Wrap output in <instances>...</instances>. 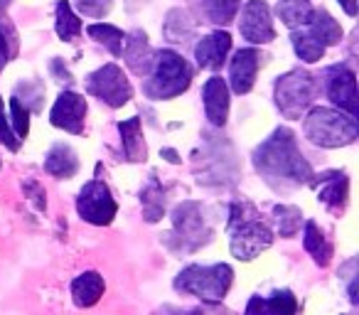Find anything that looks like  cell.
I'll list each match as a JSON object with an SVG mask.
<instances>
[{
    "instance_id": "15",
    "label": "cell",
    "mask_w": 359,
    "mask_h": 315,
    "mask_svg": "<svg viewBox=\"0 0 359 315\" xmlns=\"http://www.w3.org/2000/svg\"><path fill=\"white\" fill-rule=\"evenodd\" d=\"M231 50V35L229 32H212V35L202 37L195 47V60L197 67L202 69H219L222 65L226 62V55Z\"/></svg>"
},
{
    "instance_id": "36",
    "label": "cell",
    "mask_w": 359,
    "mask_h": 315,
    "mask_svg": "<svg viewBox=\"0 0 359 315\" xmlns=\"http://www.w3.org/2000/svg\"><path fill=\"white\" fill-rule=\"evenodd\" d=\"M244 315H276L273 305H271L269 298H261V295H254L246 305V313Z\"/></svg>"
},
{
    "instance_id": "4",
    "label": "cell",
    "mask_w": 359,
    "mask_h": 315,
    "mask_svg": "<svg viewBox=\"0 0 359 315\" xmlns=\"http://www.w3.org/2000/svg\"><path fill=\"white\" fill-rule=\"evenodd\" d=\"M303 133L313 145L320 148H342V145L354 143L359 128L357 119L344 111L337 109H325V106H315L303 121Z\"/></svg>"
},
{
    "instance_id": "35",
    "label": "cell",
    "mask_w": 359,
    "mask_h": 315,
    "mask_svg": "<svg viewBox=\"0 0 359 315\" xmlns=\"http://www.w3.org/2000/svg\"><path fill=\"white\" fill-rule=\"evenodd\" d=\"M215 305L217 303H205L202 308H195V310H182V308H172V305H165V308H160L155 315H210L217 310Z\"/></svg>"
},
{
    "instance_id": "23",
    "label": "cell",
    "mask_w": 359,
    "mask_h": 315,
    "mask_svg": "<svg viewBox=\"0 0 359 315\" xmlns=\"http://www.w3.org/2000/svg\"><path fill=\"white\" fill-rule=\"evenodd\" d=\"M278 15L290 30H298V27L308 25L310 15H313V6L308 0H280Z\"/></svg>"
},
{
    "instance_id": "16",
    "label": "cell",
    "mask_w": 359,
    "mask_h": 315,
    "mask_svg": "<svg viewBox=\"0 0 359 315\" xmlns=\"http://www.w3.org/2000/svg\"><path fill=\"white\" fill-rule=\"evenodd\" d=\"M202 99H205V114L212 126H224L226 116H229V86L222 76H212L207 79L205 89H202Z\"/></svg>"
},
{
    "instance_id": "10",
    "label": "cell",
    "mask_w": 359,
    "mask_h": 315,
    "mask_svg": "<svg viewBox=\"0 0 359 315\" xmlns=\"http://www.w3.org/2000/svg\"><path fill=\"white\" fill-rule=\"evenodd\" d=\"M239 32L244 40L251 45H266V42L276 40L273 20H271V11L264 0H249L241 13Z\"/></svg>"
},
{
    "instance_id": "32",
    "label": "cell",
    "mask_w": 359,
    "mask_h": 315,
    "mask_svg": "<svg viewBox=\"0 0 359 315\" xmlns=\"http://www.w3.org/2000/svg\"><path fill=\"white\" fill-rule=\"evenodd\" d=\"M269 300L273 305L276 315H298V298L290 290H276Z\"/></svg>"
},
{
    "instance_id": "26",
    "label": "cell",
    "mask_w": 359,
    "mask_h": 315,
    "mask_svg": "<svg viewBox=\"0 0 359 315\" xmlns=\"http://www.w3.org/2000/svg\"><path fill=\"white\" fill-rule=\"evenodd\" d=\"M140 202H143V215L148 222H158L160 217H163L165 212V190L163 185H160L158 180H150V185L143 190V195H140Z\"/></svg>"
},
{
    "instance_id": "25",
    "label": "cell",
    "mask_w": 359,
    "mask_h": 315,
    "mask_svg": "<svg viewBox=\"0 0 359 315\" xmlns=\"http://www.w3.org/2000/svg\"><path fill=\"white\" fill-rule=\"evenodd\" d=\"M86 32H89V37H94L96 42H101L114 57H121L123 42H126L123 30H118V27H114V25H106V22H99V25L86 27Z\"/></svg>"
},
{
    "instance_id": "2",
    "label": "cell",
    "mask_w": 359,
    "mask_h": 315,
    "mask_svg": "<svg viewBox=\"0 0 359 315\" xmlns=\"http://www.w3.org/2000/svg\"><path fill=\"white\" fill-rule=\"evenodd\" d=\"M231 254L239 261H251L273 244V232L264 224L249 202H234L229 215Z\"/></svg>"
},
{
    "instance_id": "37",
    "label": "cell",
    "mask_w": 359,
    "mask_h": 315,
    "mask_svg": "<svg viewBox=\"0 0 359 315\" xmlns=\"http://www.w3.org/2000/svg\"><path fill=\"white\" fill-rule=\"evenodd\" d=\"M11 62V50H8V42L0 35V72L6 69V65Z\"/></svg>"
},
{
    "instance_id": "40",
    "label": "cell",
    "mask_w": 359,
    "mask_h": 315,
    "mask_svg": "<svg viewBox=\"0 0 359 315\" xmlns=\"http://www.w3.org/2000/svg\"><path fill=\"white\" fill-rule=\"evenodd\" d=\"M8 3H11V0H0V8H3V11H6V6Z\"/></svg>"
},
{
    "instance_id": "22",
    "label": "cell",
    "mask_w": 359,
    "mask_h": 315,
    "mask_svg": "<svg viewBox=\"0 0 359 315\" xmlns=\"http://www.w3.org/2000/svg\"><path fill=\"white\" fill-rule=\"evenodd\" d=\"M303 246L310 256L315 259L318 266H327L330 259H332V244L325 239L323 229L315 224L313 220L305 222V232H303Z\"/></svg>"
},
{
    "instance_id": "17",
    "label": "cell",
    "mask_w": 359,
    "mask_h": 315,
    "mask_svg": "<svg viewBox=\"0 0 359 315\" xmlns=\"http://www.w3.org/2000/svg\"><path fill=\"white\" fill-rule=\"evenodd\" d=\"M123 60L128 65V69L138 76H145L153 67V55L155 52L150 50L148 45V35L143 30H135L130 35H126V42H123Z\"/></svg>"
},
{
    "instance_id": "7",
    "label": "cell",
    "mask_w": 359,
    "mask_h": 315,
    "mask_svg": "<svg viewBox=\"0 0 359 315\" xmlns=\"http://www.w3.org/2000/svg\"><path fill=\"white\" fill-rule=\"evenodd\" d=\"M318 94V81L310 72L293 69L276 81V106L285 119H300Z\"/></svg>"
},
{
    "instance_id": "33",
    "label": "cell",
    "mask_w": 359,
    "mask_h": 315,
    "mask_svg": "<svg viewBox=\"0 0 359 315\" xmlns=\"http://www.w3.org/2000/svg\"><path fill=\"white\" fill-rule=\"evenodd\" d=\"M74 3L89 18H104L111 11V6H114V0H74Z\"/></svg>"
},
{
    "instance_id": "20",
    "label": "cell",
    "mask_w": 359,
    "mask_h": 315,
    "mask_svg": "<svg viewBox=\"0 0 359 315\" xmlns=\"http://www.w3.org/2000/svg\"><path fill=\"white\" fill-rule=\"evenodd\" d=\"M308 30L315 35V40H320L323 47L337 45L342 40V27L327 11H313V15L308 20Z\"/></svg>"
},
{
    "instance_id": "5",
    "label": "cell",
    "mask_w": 359,
    "mask_h": 315,
    "mask_svg": "<svg viewBox=\"0 0 359 315\" xmlns=\"http://www.w3.org/2000/svg\"><path fill=\"white\" fill-rule=\"evenodd\" d=\"M231 281H234V271L229 264L187 266L175 279V290L197 295L205 303H222L224 295L229 293Z\"/></svg>"
},
{
    "instance_id": "8",
    "label": "cell",
    "mask_w": 359,
    "mask_h": 315,
    "mask_svg": "<svg viewBox=\"0 0 359 315\" xmlns=\"http://www.w3.org/2000/svg\"><path fill=\"white\" fill-rule=\"evenodd\" d=\"M86 91L99 101H104L106 106H111V109H121L133 96L130 81L126 79L123 69L118 65H104L94 74L86 76Z\"/></svg>"
},
{
    "instance_id": "29",
    "label": "cell",
    "mask_w": 359,
    "mask_h": 315,
    "mask_svg": "<svg viewBox=\"0 0 359 315\" xmlns=\"http://www.w3.org/2000/svg\"><path fill=\"white\" fill-rule=\"evenodd\" d=\"M239 6L241 0H207L205 11L210 22H215V25H229L236 18V13H239Z\"/></svg>"
},
{
    "instance_id": "13",
    "label": "cell",
    "mask_w": 359,
    "mask_h": 315,
    "mask_svg": "<svg viewBox=\"0 0 359 315\" xmlns=\"http://www.w3.org/2000/svg\"><path fill=\"white\" fill-rule=\"evenodd\" d=\"M261 52L249 47V50H239L234 55L229 65V84H231V91L239 96L249 94L254 89V81H256V72L261 67Z\"/></svg>"
},
{
    "instance_id": "6",
    "label": "cell",
    "mask_w": 359,
    "mask_h": 315,
    "mask_svg": "<svg viewBox=\"0 0 359 315\" xmlns=\"http://www.w3.org/2000/svg\"><path fill=\"white\" fill-rule=\"evenodd\" d=\"M212 236L210 220L205 217V207L200 202H182L172 212V232L165 236V244L175 251H197Z\"/></svg>"
},
{
    "instance_id": "12",
    "label": "cell",
    "mask_w": 359,
    "mask_h": 315,
    "mask_svg": "<svg viewBox=\"0 0 359 315\" xmlns=\"http://www.w3.org/2000/svg\"><path fill=\"white\" fill-rule=\"evenodd\" d=\"M84 119H86V99L74 91H62L57 96L55 106L50 111L52 126L67 130V133H84Z\"/></svg>"
},
{
    "instance_id": "30",
    "label": "cell",
    "mask_w": 359,
    "mask_h": 315,
    "mask_svg": "<svg viewBox=\"0 0 359 315\" xmlns=\"http://www.w3.org/2000/svg\"><path fill=\"white\" fill-rule=\"evenodd\" d=\"M11 114H13V126H15V138L25 140L30 133V111L22 106V101L18 96L11 99Z\"/></svg>"
},
{
    "instance_id": "39",
    "label": "cell",
    "mask_w": 359,
    "mask_h": 315,
    "mask_svg": "<svg viewBox=\"0 0 359 315\" xmlns=\"http://www.w3.org/2000/svg\"><path fill=\"white\" fill-rule=\"evenodd\" d=\"M163 155L168 158V163H180V158H177V153H175V150L165 148V150H163Z\"/></svg>"
},
{
    "instance_id": "21",
    "label": "cell",
    "mask_w": 359,
    "mask_h": 315,
    "mask_svg": "<svg viewBox=\"0 0 359 315\" xmlns=\"http://www.w3.org/2000/svg\"><path fill=\"white\" fill-rule=\"evenodd\" d=\"M79 170V161H76L74 150L69 145H55L45 158V173L55 177H72Z\"/></svg>"
},
{
    "instance_id": "34",
    "label": "cell",
    "mask_w": 359,
    "mask_h": 315,
    "mask_svg": "<svg viewBox=\"0 0 359 315\" xmlns=\"http://www.w3.org/2000/svg\"><path fill=\"white\" fill-rule=\"evenodd\" d=\"M0 143H6L11 150H18V148H20V140L15 138V133H13L11 123H8L6 109H3V99H0Z\"/></svg>"
},
{
    "instance_id": "19",
    "label": "cell",
    "mask_w": 359,
    "mask_h": 315,
    "mask_svg": "<svg viewBox=\"0 0 359 315\" xmlns=\"http://www.w3.org/2000/svg\"><path fill=\"white\" fill-rule=\"evenodd\" d=\"M118 133H121V143H123L126 161H130V163L145 161L148 150H145V140H143V130H140L138 116H133V119H128V121H121Z\"/></svg>"
},
{
    "instance_id": "28",
    "label": "cell",
    "mask_w": 359,
    "mask_h": 315,
    "mask_svg": "<svg viewBox=\"0 0 359 315\" xmlns=\"http://www.w3.org/2000/svg\"><path fill=\"white\" fill-rule=\"evenodd\" d=\"M273 217H276V224H278L280 236H295V234H298L300 222H303V215H300L298 207L276 205L273 207Z\"/></svg>"
},
{
    "instance_id": "38",
    "label": "cell",
    "mask_w": 359,
    "mask_h": 315,
    "mask_svg": "<svg viewBox=\"0 0 359 315\" xmlns=\"http://www.w3.org/2000/svg\"><path fill=\"white\" fill-rule=\"evenodd\" d=\"M337 3L344 8V13H347L349 18L357 15V0H337Z\"/></svg>"
},
{
    "instance_id": "3",
    "label": "cell",
    "mask_w": 359,
    "mask_h": 315,
    "mask_svg": "<svg viewBox=\"0 0 359 315\" xmlns=\"http://www.w3.org/2000/svg\"><path fill=\"white\" fill-rule=\"evenodd\" d=\"M192 84V67L182 55L172 50H160L153 55V67L145 74L143 91L148 99L165 101L185 94Z\"/></svg>"
},
{
    "instance_id": "11",
    "label": "cell",
    "mask_w": 359,
    "mask_h": 315,
    "mask_svg": "<svg viewBox=\"0 0 359 315\" xmlns=\"http://www.w3.org/2000/svg\"><path fill=\"white\" fill-rule=\"evenodd\" d=\"M327 96L334 106H339V111L354 116L357 119V76L352 69H347L344 65L330 67L327 74Z\"/></svg>"
},
{
    "instance_id": "9",
    "label": "cell",
    "mask_w": 359,
    "mask_h": 315,
    "mask_svg": "<svg viewBox=\"0 0 359 315\" xmlns=\"http://www.w3.org/2000/svg\"><path fill=\"white\" fill-rule=\"evenodd\" d=\"M76 212L84 222L96 227H106L114 222L118 205H116L114 195H111L109 185L101 180H89L81 187L79 197H76Z\"/></svg>"
},
{
    "instance_id": "14",
    "label": "cell",
    "mask_w": 359,
    "mask_h": 315,
    "mask_svg": "<svg viewBox=\"0 0 359 315\" xmlns=\"http://www.w3.org/2000/svg\"><path fill=\"white\" fill-rule=\"evenodd\" d=\"M315 190L320 202L330 207V210H344L349 197V177L344 173H323V175H313V180L308 182Z\"/></svg>"
},
{
    "instance_id": "1",
    "label": "cell",
    "mask_w": 359,
    "mask_h": 315,
    "mask_svg": "<svg viewBox=\"0 0 359 315\" xmlns=\"http://www.w3.org/2000/svg\"><path fill=\"white\" fill-rule=\"evenodd\" d=\"M254 168L266 185L276 192H288L303 187L313 180V168L300 153L295 133L290 128H276L271 138H266L254 150Z\"/></svg>"
},
{
    "instance_id": "24",
    "label": "cell",
    "mask_w": 359,
    "mask_h": 315,
    "mask_svg": "<svg viewBox=\"0 0 359 315\" xmlns=\"http://www.w3.org/2000/svg\"><path fill=\"white\" fill-rule=\"evenodd\" d=\"M290 40H293L295 55H298L303 62L313 65V62H320V60H323L325 47L320 45V40H315V35H313L310 30H293Z\"/></svg>"
},
{
    "instance_id": "18",
    "label": "cell",
    "mask_w": 359,
    "mask_h": 315,
    "mask_svg": "<svg viewBox=\"0 0 359 315\" xmlns=\"http://www.w3.org/2000/svg\"><path fill=\"white\" fill-rule=\"evenodd\" d=\"M106 290L104 276L99 271H84L81 276H76L72 281V295H74V303L79 308H91L101 300Z\"/></svg>"
},
{
    "instance_id": "27",
    "label": "cell",
    "mask_w": 359,
    "mask_h": 315,
    "mask_svg": "<svg viewBox=\"0 0 359 315\" xmlns=\"http://www.w3.org/2000/svg\"><path fill=\"white\" fill-rule=\"evenodd\" d=\"M57 35L65 42H72L74 37L81 35V20L74 15V11H72L67 0L57 3Z\"/></svg>"
},
{
    "instance_id": "31",
    "label": "cell",
    "mask_w": 359,
    "mask_h": 315,
    "mask_svg": "<svg viewBox=\"0 0 359 315\" xmlns=\"http://www.w3.org/2000/svg\"><path fill=\"white\" fill-rule=\"evenodd\" d=\"M18 91H25V96H18V99H25L27 111H40L42 109V96H45V86L42 81H20Z\"/></svg>"
}]
</instances>
